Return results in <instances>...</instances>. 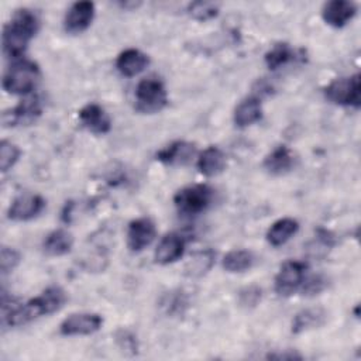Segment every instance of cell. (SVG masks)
Instances as JSON below:
<instances>
[{"mask_svg":"<svg viewBox=\"0 0 361 361\" xmlns=\"http://www.w3.org/2000/svg\"><path fill=\"white\" fill-rule=\"evenodd\" d=\"M66 300V292L61 286H48L38 296L27 300L25 303L3 310V324L16 327L30 323L41 316L52 314L58 312Z\"/></svg>","mask_w":361,"mask_h":361,"instance_id":"1","label":"cell"},{"mask_svg":"<svg viewBox=\"0 0 361 361\" xmlns=\"http://www.w3.org/2000/svg\"><path fill=\"white\" fill-rule=\"evenodd\" d=\"M39 28L38 16L30 8H18L13 14L11 20L4 25L1 44L3 54L7 58L14 61L20 59L27 48L30 41L35 37Z\"/></svg>","mask_w":361,"mask_h":361,"instance_id":"2","label":"cell"},{"mask_svg":"<svg viewBox=\"0 0 361 361\" xmlns=\"http://www.w3.org/2000/svg\"><path fill=\"white\" fill-rule=\"evenodd\" d=\"M39 69L37 63L28 59L14 61L3 75V89L10 94L28 96L37 86Z\"/></svg>","mask_w":361,"mask_h":361,"instance_id":"3","label":"cell"},{"mask_svg":"<svg viewBox=\"0 0 361 361\" xmlns=\"http://www.w3.org/2000/svg\"><path fill=\"white\" fill-rule=\"evenodd\" d=\"M135 110L144 114L161 111L168 104V92L161 79L148 76L141 79L135 87Z\"/></svg>","mask_w":361,"mask_h":361,"instance_id":"4","label":"cell"},{"mask_svg":"<svg viewBox=\"0 0 361 361\" xmlns=\"http://www.w3.org/2000/svg\"><path fill=\"white\" fill-rule=\"evenodd\" d=\"M214 190L206 183L189 185L179 189L173 196V204L179 214L196 216L203 213L213 202Z\"/></svg>","mask_w":361,"mask_h":361,"instance_id":"5","label":"cell"},{"mask_svg":"<svg viewBox=\"0 0 361 361\" xmlns=\"http://www.w3.org/2000/svg\"><path fill=\"white\" fill-rule=\"evenodd\" d=\"M324 97L337 106H348L358 109L361 104V90H360V75L354 73L351 76L333 79L324 89Z\"/></svg>","mask_w":361,"mask_h":361,"instance_id":"6","label":"cell"},{"mask_svg":"<svg viewBox=\"0 0 361 361\" xmlns=\"http://www.w3.org/2000/svg\"><path fill=\"white\" fill-rule=\"evenodd\" d=\"M307 265L302 261H286L274 279V289L279 296H290L300 289L306 278Z\"/></svg>","mask_w":361,"mask_h":361,"instance_id":"7","label":"cell"},{"mask_svg":"<svg viewBox=\"0 0 361 361\" xmlns=\"http://www.w3.org/2000/svg\"><path fill=\"white\" fill-rule=\"evenodd\" d=\"M103 326V317L97 313L79 312L65 317L59 324V333L65 337L73 336H90L100 330Z\"/></svg>","mask_w":361,"mask_h":361,"instance_id":"8","label":"cell"},{"mask_svg":"<svg viewBox=\"0 0 361 361\" xmlns=\"http://www.w3.org/2000/svg\"><path fill=\"white\" fill-rule=\"evenodd\" d=\"M157 237L155 223L149 217H138L127 227V247L131 252H141Z\"/></svg>","mask_w":361,"mask_h":361,"instance_id":"9","label":"cell"},{"mask_svg":"<svg viewBox=\"0 0 361 361\" xmlns=\"http://www.w3.org/2000/svg\"><path fill=\"white\" fill-rule=\"evenodd\" d=\"M45 207V199L37 193H23L17 196L7 210V217L13 221H28L37 217Z\"/></svg>","mask_w":361,"mask_h":361,"instance_id":"10","label":"cell"},{"mask_svg":"<svg viewBox=\"0 0 361 361\" xmlns=\"http://www.w3.org/2000/svg\"><path fill=\"white\" fill-rule=\"evenodd\" d=\"M94 4L92 1L73 3L63 18V30L68 34H80L86 31L94 18Z\"/></svg>","mask_w":361,"mask_h":361,"instance_id":"11","label":"cell"},{"mask_svg":"<svg viewBox=\"0 0 361 361\" xmlns=\"http://www.w3.org/2000/svg\"><path fill=\"white\" fill-rule=\"evenodd\" d=\"M357 4L348 0H331L323 4L322 18L323 21L334 28H343L357 14Z\"/></svg>","mask_w":361,"mask_h":361,"instance_id":"12","label":"cell"},{"mask_svg":"<svg viewBox=\"0 0 361 361\" xmlns=\"http://www.w3.org/2000/svg\"><path fill=\"white\" fill-rule=\"evenodd\" d=\"M41 103L38 96H28L23 99L16 107L3 113V123L6 126L30 124L41 114Z\"/></svg>","mask_w":361,"mask_h":361,"instance_id":"13","label":"cell"},{"mask_svg":"<svg viewBox=\"0 0 361 361\" xmlns=\"http://www.w3.org/2000/svg\"><path fill=\"white\" fill-rule=\"evenodd\" d=\"M80 124L93 134H107L111 130V120L106 110L97 103H87L79 110Z\"/></svg>","mask_w":361,"mask_h":361,"instance_id":"14","label":"cell"},{"mask_svg":"<svg viewBox=\"0 0 361 361\" xmlns=\"http://www.w3.org/2000/svg\"><path fill=\"white\" fill-rule=\"evenodd\" d=\"M185 251V238L178 233L165 234L154 252V259L159 265H168L178 261Z\"/></svg>","mask_w":361,"mask_h":361,"instance_id":"15","label":"cell"},{"mask_svg":"<svg viewBox=\"0 0 361 361\" xmlns=\"http://www.w3.org/2000/svg\"><path fill=\"white\" fill-rule=\"evenodd\" d=\"M148 56L135 48H127L116 58V68L126 78H134L140 75L148 66Z\"/></svg>","mask_w":361,"mask_h":361,"instance_id":"16","label":"cell"},{"mask_svg":"<svg viewBox=\"0 0 361 361\" xmlns=\"http://www.w3.org/2000/svg\"><path fill=\"white\" fill-rule=\"evenodd\" d=\"M227 165L226 154L216 145H210L204 148L196 161V166L199 172L207 178H213L220 175Z\"/></svg>","mask_w":361,"mask_h":361,"instance_id":"17","label":"cell"},{"mask_svg":"<svg viewBox=\"0 0 361 361\" xmlns=\"http://www.w3.org/2000/svg\"><path fill=\"white\" fill-rule=\"evenodd\" d=\"M195 155V145L188 141H173L159 149L155 155L157 161L165 165H185Z\"/></svg>","mask_w":361,"mask_h":361,"instance_id":"18","label":"cell"},{"mask_svg":"<svg viewBox=\"0 0 361 361\" xmlns=\"http://www.w3.org/2000/svg\"><path fill=\"white\" fill-rule=\"evenodd\" d=\"M293 164L295 157L292 151L286 145H278L264 158L262 166L268 173L281 176L288 173L293 168Z\"/></svg>","mask_w":361,"mask_h":361,"instance_id":"19","label":"cell"},{"mask_svg":"<svg viewBox=\"0 0 361 361\" xmlns=\"http://www.w3.org/2000/svg\"><path fill=\"white\" fill-rule=\"evenodd\" d=\"M262 117V106L257 96H248L243 99L234 109L233 120L234 124L240 128L248 127L257 121H259Z\"/></svg>","mask_w":361,"mask_h":361,"instance_id":"20","label":"cell"},{"mask_svg":"<svg viewBox=\"0 0 361 361\" xmlns=\"http://www.w3.org/2000/svg\"><path fill=\"white\" fill-rule=\"evenodd\" d=\"M299 230V223L292 217H282L274 221L267 231V241L272 247H281L286 244Z\"/></svg>","mask_w":361,"mask_h":361,"instance_id":"21","label":"cell"},{"mask_svg":"<svg viewBox=\"0 0 361 361\" xmlns=\"http://www.w3.org/2000/svg\"><path fill=\"white\" fill-rule=\"evenodd\" d=\"M72 247H73V235L63 228H56L48 233L42 241L44 252L49 257L66 255L72 250Z\"/></svg>","mask_w":361,"mask_h":361,"instance_id":"22","label":"cell"},{"mask_svg":"<svg viewBox=\"0 0 361 361\" xmlns=\"http://www.w3.org/2000/svg\"><path fill=\"white\" fill-rule=\"evenodd\" d=\"M327 313L322 307H307L298 312L292 320V333L299 334L312 329H317L326 323Z\"/></svg>","mask_w":361,"mask_h":361,"instance_id":"23","label":"cell"},{"mask_svg":"<svg viewBox=\"0 0 361 361\" xmlns=\"http://www.w3.org/2000/svg\"><path fill=\"white\" fill-rule=\"evenodd\" d=\"M221 265L231 274L244 272L254 265V255L248 250H231L223 257Z\"/></svg>","mask_w":361,"mask_h":361,"instance_id":"24","label":"cell"},{"mask_svg":"<svg viewBox=\"0 0 361 361\" xmlns=\"http://www.w3.org/2000/svg\"><path fill=\"white\" fill-rule=\"evenodd\" d=\"M214 258H216V254L212 250H204V251L196 252L195 255H192V258L185 265V275L189 278L203 276L213 267Z\"/></svg>","mask_w":361,"mask_h":361,"instance_id":"25","label":"cell"},{"mask_svg":"<svg viewBox=\"0 0 361 361\" xmlns=\"http://www.w3.org/2000/svg\"><path fill=\"white\" fill-rule=\"evenodd\" d=\"M295 59V51L286 42H278L272 48H269L264 56L265 65L271 69H279Z\"/></svg>","mask_w":361,"mask_h":361,"instance_id":"26","label":"cell"},{"mask_svg":"<svg viewBox=\"0 0 361 361\" xmlns=\"http://www.w3.org/2000/svg\"><path fill=\"white\" fill-rule=\"evenodd\" d=\"M220 6L213 1H193L188 6V13L197 21H207L219 14Z\"/></svg>","mask_w":361,"mask_h":361,"instance_id":"27","label":"cell"},{"mask_svg":"<svg viewBox=\"0 0 361 361\" xmlns=\"http://www.w3.org/2000/svg\"><path fill=\"white\" fill-rule=\"evenodd\" d=\"M20 155H21V151L16 144H13L11 141H7V140H1V142H0V169H1V172L4 173L7 171H10L18 161Z\"/></svg>","mask_w":361,"mask_h":361,"instance_id":"28","label":"cell"},{"mask_svg":"<svg viewBox=\"0 0 361 361\" xmlns=\"http://www.w3.org/2000/svg\"><path fill=\"white\" fill-rule=\"evenodd\" d=\"M21 261V255L17 250L11 248V247H1V254H0V269L1 274L6 275L8 272H11Z\"/></svg>","mask_w":361,"mask_h":361,"instance_id":"29","label":"cell"},{"mask_svg":"<svg viewBox=\"0 0 361 361\" xmlns=\"http://www.w3.org/2000/svg\"><path fill=\"white\" fill-rule=\"evenodd\" d=\"M326 286H327V279L323 275H312V276L305 278L300 289H302L303 295L313 296V295L320 293Z\"/></svg>","mask_w":361,"mask_h":361,"instance_id":"30","label":"cell"},{"mask_svg":"<svg viewBox=\"0 0 361 361\" xmlns=\"http://www.w3.org/2000/svg\"><path fill=\"white\" fill-rule=\"evenodd\" d=\"M261 300V289L258 286H248L240 292V303L244 306H255Z\"/></svg>","mask_w":361,"mask_h":361,"instance_id":"31","label":"cell"},{"mask_svg":"<svg viewBox=\"0 0 361 361\" xmlns=\"http://www.w3.org/2000/svg\"><path fill=\"white\" fill-rule=\"evenodd\" d=\"M186 305V300L183 299L182 295H179V292H176V295L173 292H171L169 295H166L162 300V306L166 307L168 313H173V312H179L182 306Z\"/></svg>","mask_w":361,"mask_h":361,"instance_id":"32","label":"cell"},{"mask_svg":"<svg viewBox=\"0 0 361 361\" xmlns=\"http://www.w3.org/2000/svg\"><path fill=\"white\" fill-rule=\"evenodd\" d=\"M268 358H276V360H295V358H300V355L295 354V353H283V354H269Z\"/></svg>","mask_w":361,"mask_h":361,"instance_id":"33","label":"cell"}]
</instances>
